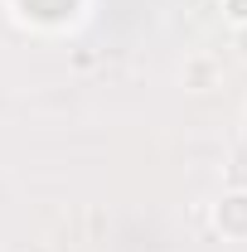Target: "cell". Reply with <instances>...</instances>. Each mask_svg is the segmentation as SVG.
Returning <instances> with one entry per match:
<instances>
[{
	"label": "cell",
	"instance_id": "obj_1",
	"mask_svg": "<svg viewBox=\"0 0 247 252\" xmlns=\"http://www.w3.org/2000/svg\"><path fill=\"white\" fill-rule=\"evenodd\" d=\"M209 223L228 243H247V189H223L218 204L209 209Z\"/></svg>",
	"mask_w": 247,
	"mask_h": 252
},
{
	"label": "cell",
	"instance_id": "obj_2",
	"mask_svg": "<svg viewBox=\"0 0 247 252\" xmlns=\"http://www.w3.org/2000/svg\"><path fill=\"white\" fill-rule=\"evenodd\" d=\"M223 83V63L209 59V54H194V59H185V88H194V93H209V88H218Z\"/></svg>",
	"mask_w": 247,
	"mask_h": 252
},
{
	"label": "cell",
	"instance_id": "obj_3",
	"mask_svg": "<svg viewBox=\"0 0 247 252\" xmlns=\"http://www.w3.org/2000/svg\"><path fill=\"white\" fill-rule=\"evenodd\" d=\"M223 15L233 25H247V0H223Z\"/></svg>",
	"mask_w": 247,
	"mask_h": 252
},
{
	"label": "cell",
	"instance_id": "obj_4",
	"mask_svg": "<svg viewBox=\"0 0 247 252\" xmlns=\"http://www.w3.org/2000/svg\"><path fill=\"white\" fill-rule=\"evenodd\" d=\"M233 49H238V59L247 63V25H233Z\"/></svg>",
	"mask_w": 247,
	"mask_h": 252
}]
</instances>
